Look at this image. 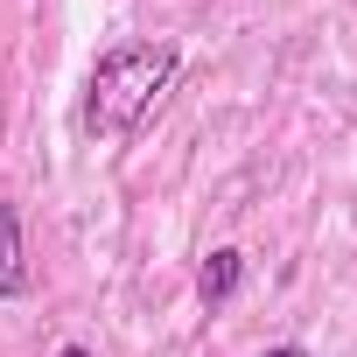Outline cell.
Returning a JSON list of instances; mask_svg holds the SVG:
<instances>
[{
	"label": "cell",
	"mask_w": 357,
	"mask_h": 357,
	"mask_svg": "<svg viewBox=\"0 0 357 357\" xmlns=\"http://www.w3.org/2000/svg\"><path fill=\"white\" fill-rule=\"evenodd\" d=\"M175 77V43H119L91 63V84H84V133L98 140H119L140 126V112L168 91Z\"/></svg>",
	"instance_id": "cell-1"
},
{
	"label": "cell",
	"mask_w": 357,
	"mask_h": 357,
	"mask_svg": "<svg viewBox=\"0 0 357 357\" xmlns=\"http://www.w3.org/2000/svg\"><path fill=\"white\" fill-rule=\"evenodd\" d=\"M29 294V245H22V211L0 204V301Z\"/></svg>",
	"instance_id": "cell-2"
},
{
	"label": "cell",
	"mask_w": 357,
	"mask_h": 357,
	"mask_svg": "<svg viewBox=\"0 0 357 357\" xmlns=\"http://www.w3.org/2000/svg\"><path fill=\"white\" fill-rule=\"evenodd\" d=\"M238 280H245V252L218 245V252L204 259V273H197V294H204V308H225V301L238 294Z\"/></svg>",
	"instance_id": "cell-3"
},
{
	"label": "cell",
	"mask_w": 357,
	"mask_h": 357,
	"mask_svg": "<svg viewBox=\"0 0 357 357\" xmlns=\"http://www.w3.org/2000/svg\"><path fill=\"white\" fill-rule=\"evenodd\" d=\"M266 357H308V350H301V343H280V350H266Z\"/></svg>",
	"instance_id": "cell-4"
},
{
	"label": "cell",
	"mask_w": 357,
	"mask_h": 357,
	"mask_svg": "<svg viewBox=\"0 0 357 357\" xmlns=\"http://www.w3.org/2000/svg\"><path fill=\"white\" fill-rule=\"evenodd\" d=\"M56 357H91V350H84V343H63V350H56Z\"/></svg>",
	"instance_id": "cell-5"
}]
</instances>
